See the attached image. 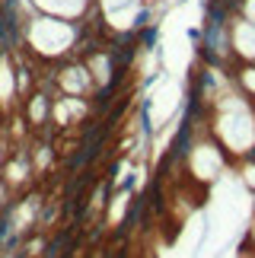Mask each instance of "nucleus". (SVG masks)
Instances as JSON below:
<instances>
[{"instance_id":"nucleus-9","label":"nucleus","mask_w":255,"mask_h":258,"mask_svg":"<svg viewBox=\"0 0 255 258\" xmlns=\"http://www.w3.org/2000/svg\"><path fill=\"white\" fill-rule=\"evenodd\" d=\"M242 182H246L252 191H255V163H249L246 169H242Z\"/></svg>"},{"instance_id":"nucleus-6","label":"nucleus","mask_w":255,"mask_h":258,"mask_svg":"<svg viewBox=\"0 0 255 258\" xmlns=\"http://www.w3.org/2000/svg\"><path fill=\"white\" fill-rule=\"evenodd\" d=\"M230 45L242 61H255V23H236L230 32Z\"/></svg>"},{"instance_id":"nucleus-7","label":"nucleus","mask_w":255,"mask_h":258,"mask_svg":"<svg viewBox=\"0 0 255 258\" xmlns=\"http://www.w3.org/2000/svg\"><path fill=\"white\" fill-rule=\"evenodd\" d=\"M134 7H144V0H96V10L102 16L121 13V10H134Z\"/></svg>"},{"instance_id":"nucleus-10","label":"nucleus","mask_w":255,"mask_h":258,"mask_svg":"<svg viewBox=\"0 0 255 258\" xmlns=\"http://www.w3.org/2000/svg\"><path fill=\"white\" fill-rule=\"evenodd\" d=\"M246 16H249V23H255V0H249V4H246Z\"/></svg>"},{"instance_id":"nucleus-3","label":"nucleus","mask_w":255,"mask_h":258,"mask_svg":"<svg viewBox=\"0 0 255 258\" xmlns=\"http://www.w3.org/2000/svg\"><path fill=\"white\" fill-rule=\"evenodd\" d=\"M51 89L57 96H77V99H90L93 93H99L90 67L83 57H67V61L51 67Z\"/></svg>"},{"instance_id":"nucleus-2","label":"nucleus","mask_w":255,"mask_h":258,"mask_svg":"<svg viewBox=\"0 0 255 258\" xmlns=\"http://www.w3.org/2000/svg\"><path fill=\"white\" fill-rule=\"evenodd\" d=\"M214 134L223 150L246 156L255 150V112L246 99L227 93L214 102Z\"/></svg>"},{"instance_id":"nucleus-5","label":"nucleus","mask_w":255,"mask_h":258,"mask_svg":"<svg viewBox=\"0 0 255 258\" xmlns=\"http://www.w3.org/2000/svg\"><path fill=\"white\" fill-rule=\"evenodd\" d=\"M29 4H32L35 13L74 19V23H83V19H90V13L96 10V0H29Z\"/></svg>"},{"instance_id":"nucleus-1","label":"nucleus","mask_w":255,"mask_h":258,"mask_svg":"<svg viewBox=\"0 0 255 258\" xmlns=\"http://www.w3.org/2000/svg\"><path fill=\"white\" fill-rule=\"evenodd\" d=\"M83 42V23L61 16H48V13H29L19 23V42L35 61L42 64H61L67 57H77Z\"/></svg>"},{"instance_id":"nucleus-11","label":"nucleus","mask_w":255,"mask_h":258,"mask_svg":"<svg viewBox=\"0 0 255 258\" xmlns=\"http://www.w3.org/2000/svg\"><path fill=\"white\" fill-rule=\"evenodd\" d=\"M249 242L255 245V217H252V226H249Z\"/></svg>"},{"instance_id":"nucleus-8","label":"nucleus","mask_w":255,"mask_h":258,"mask_svg":"<svg viewBox=\"0 0 255 258\" xmlns=\"http://www.w3.org/2000/svg\"><path fill=\"white\" fill-rule=\"evenodd\" d=\"M239 86L246 89L249 96H255V67H246V71H239Z\"/></svg>"},{"instance_id":"nucleus-4","label":"nucleus","mask_w":255,"mask_h":258,"mask_svg":"<svg viewBox=\"0 0 255 258\" xmlns=\"http://www.w3.org/2000/svg\"><path fill=\"white\" fill-rule=\"evenodd\" d=\"M185 166H188V175L195 182H214L223 172V166H227L223 147L214 141H198L188 150V156H185Z\"/></svg>"}]
</instances>
